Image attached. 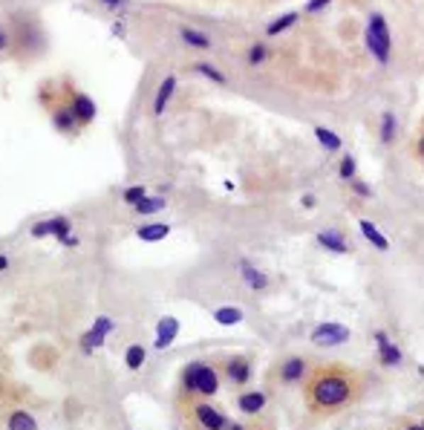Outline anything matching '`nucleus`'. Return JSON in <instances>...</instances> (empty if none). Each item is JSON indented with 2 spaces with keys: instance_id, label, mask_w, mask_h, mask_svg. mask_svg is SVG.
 Returning a JSON list of instances; mask_svg holds the SVG:
<instances>
[{
  "instance_id": "f257e3e1",
  "label": "nucleus",
  "mask_w": 424,
  "mask_h": 430,
  "mask_svg": "<svg viewBox=\"0 0 424 430\" xmlns=\"http://www.w3.org/2000/svg\"><path fill=\"white\" fill-rule=\"evenodd\" d=\"M364 393V378L344 367V364H326L309 373L303 384L306 410L312 416H335L352 407Z\"/></svg>"
},
{
  "instance_id": "f03ea898",
  "label": "nucleus",
  "mask_w": 424,
  "mask_h": 430,
  "mask_svg": "<svg viewBox=\"0 0 424 430\" xmlns=\"http://www.w3.org/2000/svg\"><path fill=\"white\" fill-rule=\"evenodd\" d=\"M364 44L381 67L390 64V58H393V32H390L387 18L381 12H369L367 26H364Z\"/></svg>"
},
{
  "instance_id": "7ed1b4c3",
  "label": "nucleus",
  "mask_w": 424,
  "mask_h": 430,
  "mask_svg": "<svg viewBox=\"0 0 424 430\" xmlns=\"http://www.w3.org/2000/svg\"><path fill=\"white\" fill-rule=\"evenodd\" d=\"M182 393L194 396V399H211L220 393V373L205 364V361H194L182 370Z\"/></svg>"
},
{
  "instance_id": "20e7f679",
  "label": "nucleus",
  "mask_w": 424,
  "mask_h": 430,
  "mask_svg": "<svg viewBox=\"0 0 424 430\" xmlns=\"http://www.w3.org/2000/svg\"><path fill=\"white\" fill-rule=\"evenodd\" d=\"M312 367L303 355H286L280 358L277 370H274V381L277 384H286V387H298V384H306Z\"/></svg>"
},
{
  "instance_id": "39448f33",
  "label": "nucleus",
  "mask_w": 424,
  "mask_h": 430,
  "mask_svg": "<svg viewBox=\"0 0 424 430\" xmlns=\"http://www.w3.org/2000/svg\"><path fill=\"white\" fill-rule=\"evenodd\" d=\"M350 326L347 324H337V321H323V324H318L315 329H312V343L315 347H320V350H332V347H341V343H347L350 341Z\"/></svg>"
},
{
  "instance_id": "423d86ee",
  "label": "nucleus",
  "mask_w": 424,
  "mask_h": 430,
  "mask_svg": "<svg viewBox=\"0 0 424 430\" xmlns=\"http://www.w3.org/2000/svg\"><path fill=\"white\" fill-rule=\"evenodd\" d=\"M47 234H52L55 240H61V243L69 246V248L78 246V237L72 234L67 217H50V220H44V223H35V226H32V237H47Z\"/></svg>"
},
{
  "instance_id": "0eeeda50",
  "label": "nucleus",
  "mask_w": 424,
  "mask_h": 430,
  "mask_svg": "<svg viewBox=\"0 0 424 430\" xmlns=\"http://www.w3.org/2000/svg\"><path fill=\"white\" fill-rule=\"evenodd\" d=\"M372 338H375V347H378V364H381V367L396 370V367H401V364H404V353H401V347L390 341V335H387L384 329H375V332H372Z\"/></svg>"
},
{
  "instance_id": "6e6552de",
  "label": "nucleus",
  "mask_w": 424,
  "mask_h": 430,
  "mask_svg": "<svg viewBox=\"0 0 424 430\" xmlns=\"http://www.w3.org/2000/svg\"><path fill=\"white\" fill-rule=\"evenodd\" d=\"M194 421L199 430H228V416L223 410H217L214 404H194Z\"/></svg>"
},
{
  "instance_id": "1a4fd4ad",
  "label": "nucleus",
  "mask_w": 424,
  "mask_h": 430,
  "mask_svg": "<svg viewBox=\"0 0 424 430\" xmlns=\"http://www.w3.org/2000/svg\"><path fill=\"white\" fill-rule=\"evenodd\" d=\"M223 375H225L231 384L242 387V384H248V381L254 378V364H251L248 355H231V358L225 361V367H223Z\"/></svg>"
},
{
  "instance_id": "9d476101",
  "label": "nucleus",
  "mask_w": 424,
  "mask_h": 430,
  "mask_svg": "<svg viewBox=\"0 0 424 430\" xmlns=\"http://www.w3.org/2000/svg\"><path fill=\"white\" fill-rule=\"evenodd\" d=\"M234 404H237V410L242 416H260L266 410V404H269V393L266 390H245V393H240L234 399Z\"/></svg>"
},
{
  "instance_id": "9b49d317",
  "label": "nucleus",
  "mask_w": 424,
  "mask_h": 430,
  "mask_svg": "<svg viewBox=\"0 0 424 430\" xmlns=\"http://www.w3.org/2000/svg\"><path fill=\"white\" fill-rule=\"evenodd\" d=\"M315 240H318L320 248H326V251H332V254H350V251H352L350 243H347V234L337 231V228H323V231L315 234Z\"/></svg>"
},
{
  "instance_id": "f8f14e48",
  "label": "nucleus",
  "mask_w": 424,
  "mask_h": 430,
  "mask_svg": "<svg viewBox=\"0 0 424 430\" xmlns=\"http://www.w3.org/2000/svg\"><path fill=\"white\" fill-rule=\"evenodd\" d=\"M177 84H179V78H177L174 72L162 78L159 90H156V96H153V116H162V113L167 110V104H171V99H174V93H177Z\"/></svg>"
},
{
  "instance_id": "ddd939ff",
  "label": "nucleus",
  "mask_w": 424,
  "mask_h": 430,
  "mask_svg": "<svg viewBox=\"0 0 424 430\" xmlns=\"http://www.w3.org/2000/svg\"><path fill=\"white\" fill-rule=\"evenodd\" d=\"M177 335H179V321L177 318H171V315L159 318V324H156V350H167L177 341Z\"/></svg>"
},
{
  "instance_id": "4468645a",
  "label": "nucleus",
  "mask_w": 424,
  "mask_h": 430,
  "mask_svg": "<svg viewBox=\"0 0 424 430\" xmlns=\"http://www.w3.org/2000/svg\"><path fill=\"white\" fill-rule=\"evenodd\" d=\"M69 110L75 113L78 124H90V121H96V116H99V107H96V101H93L90 96H84V93H75V96H72V104H69Z\"/></svg>"
},
{
  "instance_id": "2eb2a0df",
  "label": "nucleus",
  "mask_w": 424,
  "mask_h": 430,
  "mask_svg": "<svg viewBox=\"0 0 424 430\" xmlns=\"http://www.w3.org/2000/svg\"><path fill=\"white\" fill-rule=\"evenodd\" d=\"M110 329H113V321H110V318H99V321L93 324V329L81 338V347L87 350V353H93L96 347H104V338H107Z\"/></svg>"
},
{
  "instance_id": "dca6fc26",
  "label": "nucleus",
  "mask_w": 424,
  "mask_h": 430,
  "mask_svg": "<svg viewBox=\"0 0 424 430\" xmlns=\"http://www.w3.org/2000/svg\"><path fill=\"white\" fill-rule=\"evenodd\" d=\"M237 269H240V277H242V283L251 289V292H263L266 286H269V277L254 266V263H248V260H240L237 263Z\"/></svg>"
},
{
  "instance_id": "f3484780",
  "label": "nucleus",
  "mask_w": 424,
  "mask_h": 430,
  "mask_svg": "<svg viewBox=\"0 0 424 430\" xmlns=\"http://www.w3.org/2000/svg\"><path fill=\"white\" fill-rule=\"evenodd\" d=\"M358 228H361L364 240H367L372 248H378V251H387V248H390V240H387V234L381 231L375 223H369V220H358Z\"/></svg>"
},
{
  "instance_id": "a211bd4d",
  "label": "nucleus",
  "mask_w": 424,
  "mask_h": 430,
  "mask_svg": "<svg viewBox=\"0 0 424 430\" xmlns=\"http://www.w3.org/2000/svg\"><path fill=\"white\" fill-rule=\"evenodd\" d=\"M301 21V12H283V15H277L269 26H266V38H277V35H283V32H289L294 23H298Z\"/></svg>"
},
{
  "instance_id": "6ab92c4d",
  "label": "nucleus",
  "mask_w": 424,
  "mask_h": 430,
  "mask_svg": "<svg viewBox=\"0 0 424 430\" xmlns=\"http://www.w3.org/2000/svg\"><path fill=\"white\" fill-rule=\"evenodd\" d=\"M396 131H398L396 113H393V110H384V113H381V124H378V142H381V145H393V142H396Z\"/></svg>"
},
{
  "instance_id": "aec40b11",
  "label": "nucleus",
  "mask_w": 424,
  "mask_h": 430,
  "mask_svg": "<svg viewBox=\"0 0 424 430\" xmlns=\"http://www.w3.org/2000/svg\"><path fill=\"white\" fill-rule=\"evenodd\" d=\"M179 38H182V44H188L194 50H211V38L196 26H179Z\"/></svg>"
},
{
  "instance_id": "412c9836",
  "label": "nucleus",
  "mask_w": 424,
  "mask_h": 430,
  "mask_svg": "<svg viewBox=\"0 0 424 430\" xmlns=\"http://www.w3.org/2000/svg\"><path fill=\"white\" fill-rule=\"evenodd\" d=\"M315 139H318V145L323 148V150H329V153H337L344 148V139L337 136V133H332L329 127H323V124H315Z\"/></svg>"
},
{
  "instance_id": "4be33fe9",
  "label": "nucleus",
  "mask_w": 424,
  "mask_h": 430,
  "mask_svg": "<svg viewBox=\"0 0 424 430\" xmlns=\"http://www.w3.org/2000/svg\"><path fill=\"white\" fill-rule=\"evenodd\" d=\"M242 318H245V312L240 309V307H217L214 309V321L220 324V326H237V324H242Z\"/></svg>"
},
{
  "instance_id": "5701e85b",
  "label": "nucleus",
  "mask_w": 424,
  "mask_h": 430,
  "mask_svg": "<svg viewBox=\"0 0 424 430\" xmlns=\"http://www.w3.org/2000/svg\"><path fill=\"white\" fill-rule=\"evenodd\" d=\"M52 124H55V131H61V133H72L78 127V118H75V113L69 107H58L52 113Z\"/></svg>"
},
{
  "instance_id": "b1692460",
  "label": "nucleus",
  "mask_w": 424,
  "mask_h": 430,
  "mask_svg": "<svg viewBox=\"0 0 424 430\" xmlns=\"http://www.w3.org/2000/svg\"><path fill=\"white\" fill-rule=\"evenodd\" d=\"M136 234H139V240H145V243H159V240H164L167 234H171V226H167V223H147V226H142Z\"/></svg>"
},
{
  "instance_id": "393cba45",
  "label": "nucleus",
  "mask_w": 424,
  "mask_h": 430,
  "mask_svg": "<svg viewBox=\"0 0 424 430\" xmlns=\"http://www.w3.org/2000/svg\"><path fill=\"white\" fill-rule=\"evenodd\" d=\"M145 361H147V350L142 347V343H130V347H127V353H124L127 370H142Z\"/></svg>"
},
{
  "instance_id": "a878e982",
  "label": "nucleus",
  "mask_w": 424,
  "mask_h": 430,
  "mask_svg": "<svg viewBox=\"0 0 424 430\" xmlns=\"http://www.w3.org/2000/svg\"><path fill=\"white\" fill-rule=\"evenodd\" d=\"M194 72H196V75H205L208 81H214V84H220V87H223V84L228 81L223 70H217L214 64H208V61H199V64H194Z\"/></svg>"
},
{
  "instance_id": "bb28decb",
  "label": "nucleus",
  "mask_w": 424,
  "mask_h": 430,
  "mask_svg": "<svg viewBox=\"0 0 424 430\" xmlns=\"http://www.w3.org/2000/svg\"><path fill=\"white\" fill-rule=\"evenodd\" d=\"M9 430H38V421L26 410H15L9 416Z\"/></svg>"
},
{
  "instance_id": "cd10ccee",
  "label": "nucleus",
  "mask_w": 424,
  "mask_h": 430,
  "mask_svg": "<svg viewBox=\"0 0 424 430\" xmlns=\"http://www.w3.org/2000/svg\"><path fill=\"white\" fill-rule=\"evenodd\" d=\"M337 177H341L344 182H352L358 177V162L352 153H344L341 156V165H337Z\"/></svg>"
},
{
  "instance_id": "c85d7f7f",
  "label": "nucleus",
  "mask_w": 424,
  "mask_h": 430,
  "mask_svg": "<svg viewBox=\"0 0 424 430\" xmlns=\"http://www.w3.org/2000/svg\"><path fill=\"white\" fill-rule=\"evenodd\" d=\"M164 205H167V202H164L162 197H150V194H147L139 205H133V211H136V214H142V217H150V214H159Z\"/></svg>"
},
{
  "instance_id": "c756f323",
  "label": "nucleus",
  "mask_w": 424,
  "mask_h": 430,
  "mask_svg": "<svg viewBox=\"0 0 424 430\" xmlns=\"http://www.w3.org/2000/svg\"><path fill=\"white\" fill-rule=\"evenodd\" d=\"M245 61H248V67H260V64H266V61H269V47L263 44V40L251 44L248 53H245Z\"/></svg>"
},
{
  "instance_id": "7c9ffc66",
  "label": "nucleus",
  "mask_w": 424,
  "mask_h": 430,
  "mask_svg": "<svg viewBox=\"0 0 424 430\" xmlns=\"http://www.w3.org/2000/svg\"><path fill=\"white\" fill-rule=\"evenodd\" d=\"M145 197H147V188H145V185H130V188H124V194H121V199H124L127 205H139Z\"/></svg>"
},
{
  "instance_id": "2f4dec72",
  "label": "nucleus",
  "mask_w": 424,
  "mask_h": 430,
  "mask_svg": "<svg viewBox=\"0 0 424 430\" xmlns=\"http://www.w3.org/2000/svg\"><path fill=\"white\" fill-rule=\"evenodd\" d=\"M332 6V0H306V6H303V15H320L323 9Z\"/></svg>"
},
{
  "instance_id": "473e14b6",
  "label": "nucleus",
  "mask_w": 424,
  "mask_h": 430,
  "mask_svg": "<svg viewBox=\"0 0 424 430\" xmlns=\"http://www.w3.org/2000/svg\"><path fill=\"white\" fill-rule=\"evenodd\" d=\"M350 185H352V194H358L361 199H369V197H372V185H369V182H364L361 177H355Z\"/></svg>"
},
{
  "instance_id": "72a5a7b5",
  "label": "nucleus",
  "mask_w": 424,
  "mask_h": 430,
  "mask_svg": "<svg viewBox=\"0 0 424 430\" xmlns=\"http://www.w3.org/2000/svg\"><path fill=\"white\" fill-rule=\"evenodd\" d=\"M113 35H116V38H124V35H127V26H124L121 21H116V23H113Z\"/></svg>"
},
{
  "instance_id": "f704fd0d",
  "label": "nucleus",
  "mask_w": 424,
  "mask_h": 430,
  "mask_svg": "<svg viewBox=\"0 0 424 430\" xmlns=\"http://www.w3.org/2000/svg\"><path fill=\"white\" fill-rule=\"evenodd\" d=\"M315 202H318L315 194H303V197H301V205H303V208H315Z\"/></svg>"
},
{
  "instance_id": "c9c22d12",
  "label": "nucleus",
  "mask_w": 424,
  "mask_h": 430,
  "mask_svg": "<svg viewBox=\"0 0 424 430\" xmlns=\"http://www.w3.org/2000/svg\"><path fill=\"white\" fill-rule=\"evenodd\" d=\"M107 9H118V6H127V0H101Z\"/></svg>"
},
{
  "instance_id": "e433bc0d",
  "label": "nucleus",
  "mask_w": 424,
  "mask_h": 430,
  "mask_svg": "<svg viewBox=\"0 0 424 430\" xmlns=\"http://www.w3.org/2000/svg\"><path fill=\"white\" fill-rule=\"evenodd\" d=\"M415 153H418V159H424V133H421L418 142H415Z\"/></svg>"
},
{
  "instance_id": "4c0bfd02",
  "label": "nucleus",
  "mask_w": 424,
  "mask_h": 430,
  "mask_svg": "<svg viewBox=\"0 0 424 430\" xmlns=\"http://www.w3.org/2000/svg\"><path fill=\"white\" fill-rule=\"evenodd\" d=\"M9 47V35L4 32V29H0V50H6Z\"/></svg>"
},
{
  "instance_id": "58836bf2",
  "label": "nucleus",
  "mask_w": 424,
  "mask_h": 430,
  "mask_svg": "<svg viewBox=\"0 0 424 430\" xmlns=\"http://www.w3.org/2000/svg\"><path fill=\"white\" fill-rule=\"evenodd\" d=\"M228 430H248V424H240V421H228Z\"/></svg>"
},
{
  "instance_id": "ea45409f",
  "label": "nucleus",
  "mask_w": 424,
  "mask_h": 430,
  "mask_svg": "<svg viewBox=\"0 0 424 430\" xmlns=\"http://www.w3.org/2000/svg\"><path fill=\"white\" fill-rule=\"evenodd\" d=\"M4 269H9V257H6V254H0V272H4Z\"/></svg>"
},
{
  "instance_id": "a19ab883",
  "label": "nucleus",
  "mask_w": 424,
  "mask_h": 430,
  "mask_svg": "<svg viewBox=\"0 0 424 430\" xmlns=\"http://www.w3.org/2000/svg\"><path fill=\"white\" fill-rule=\"evenodd\" d=\"M404 430H421V424H410V427H404Z\"/></svg>"
},
{
  "instance_id": "79ce46f5",
  "label": "nucleus",
  "mask_w": 424,
  "mask_h": 430,
  "mask_svg": "<svg viewBox=\"0 0 424 430\" xmlns=\"http://www.w3.org/2000/svg\"><path fill=\"white\" fill-rule=\"evenodd\" d=\"M418 424H421V430H424V419H421V421H418Z\"/></svg>"
}]
</instances>
